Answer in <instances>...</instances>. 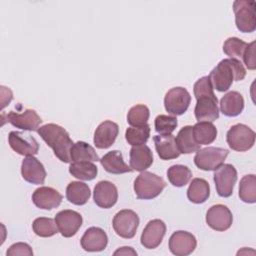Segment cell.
Returning <instances> with one entry per match:
<instances>
[{
  "instance_id": "1",
  "label": "cell",
  "mask_w": 256,
  "mask_h": 256,
  "mask_svg": "<svg viewBox=\"0 0 256 256\" xmlns=\"http://www.w3.org/2000/svg\"><path fill=\"white\" fill-rule=\"evenodd\" d=\"M193 91L197 100L194 114L198 122L215 121L219 117L218 100L214 94L209 76H203L198 79L194 84Z\"/></svg>"
},
{
  "instance_id": "2",
  "label": "cell",
  "mask_w": 256,
  "mask_h": 256,
  "mask_svg": "<svg viewBox=\"0 0 256 256\" xmlns=\"http://www.w3.org/2000/svg\"><path fill=\"white\" fill-rule=\"evenodd\" d=\"M246 76V70L242 62L238 59L227 58L221 60L212 69L209 79L214 89L219 92L227 91L233 81H241Z\"/></svg>"
},
{
  "instance_id": "3",
  "label": "cell",
  "mask_w": 256,
  "mask_h": 256,
  "mask_svg": "<svg viewBox=\"0 0 256 256\" xmlns=\"http://www.w3.org/2000/svg\"><path fill=\"white\" fill-rule=\"evenodd\" d=\"M37 133L52 148L55 156L64 163L71 162L70 151L73 141L68 132L60 125L54 123L45 124L37 129Z\"/></svg>"
},
{
  "instance_id": "4",
  "label": "cell",
  "mask_w": 256,
  "mask_h": 256,
  "mask_svg": "<svg viewBox=\"0 0 256 256\" xmlns=\"http://www.w3.org/2000/svg\"><path fill=\"white\" fill-rule=\"evenodd\" d=\"M166 187L165 180L148 171L141 172L134 181V191L139 199H153Z\"/></svg>"
},
{
  "instance_id": "5",
  "label": "cell",
  "mask_w": 256,
  "mask_h": 256,
  "mask_svg": "<svg viewBox=\"0 0 256 256\" xmlns=\"http://www.w3.org/2000/svg\"><path fill=\"white\" fill-rule=\"evenodd\" d=\"M236 27L240 32L251 33L256 29L255 2L252 0H236L233 3Z\"/></svg>"
},
{
  "instance_id": "6",
  "label": "cell",
  "mask_w": 256,
  "mask_h": 256,
  "mask_svg": "<svg viewBox=\"0 0 256 256\" xmlns=\"http://www.w3.org/2000/svg\"><path fill=\"white\" fill-rule=\"evenodd\" d=\"M226 141L232 150L244 152L253 147L255 143V132L247 125L238 123L228 130Z\"/></svg>"
},
{
  "instance_id": "7",
  "label": "cell",
  "mask_w": 256,
  "mask_h": 256,
  "mask_svg": "<svg viewBox=\"0 0 256 256\" xmlns=\"http://www.w3.org/2000/svg\"><path fill=\"white\" fill-rule=\"evenodd\" d=\"M229 151L220 147H206L199 149L194 157L195 165L204 171L216 170L221 166L226 157L228 156Z\"/></svg>"
},
{
  "instance_id": "8",
  "label": "cell",
  "mask_w": 256,
  "mask_h": 256,
  "mask_svg": "<svg viewBox=\"0 0 256 256\" xmlns=\"http://www.w3.org/2000/svg\"><path fill=\"white\" fill-rule=\"evenodd\" d=\"M112 225L118 236L131 239L135 236L139 226V217L133 210L124 209L115 214Z\"/></svg>"
},
{
  "instance_id": "9",
  "label": "cell",
  "mask_w": 256,
  "mask_h": 256,
  "mask_svg": "<svg viewBox=\"0 0 256 256\" xmlns=\"http://www.w3.org/2000/svg\"><path fill=\"white\" fill-rule=\"evenodd\" d=\"M216 191L221 197H229L233 193L234 185L237 181V171L231 164H222L213 175Z\"/></svg>"
},
{
  "instance_id": "10",
  "label": "cell",
  "mask_w": 256,
  "mask_h": 256,
  "mask_svg": "<svg viewBox=\"0 0 256 256\" xmlns=\"http://www.w3.org/2000/svg\"><path fill=\"white\" fill-rule=\"evenodd\" d=\"M190 102L191 96L183 87L171 88L164 97L165 110L173 116L184 114L187 111Z\"/></svg>"
},
{
  "instance_id": "11",
  "label": "cell",
  "mask_w": 256,
  "mask_h": 256,
  "mask_svg": "<svg viewBox=\"0 0 256 256\" xmlns=\"http://www.w3.org/2000/svg\"><path fill=\"white\" fill-rule=\"evenodd\" d=\"M1 118L2 125L6 120L7 122L11 123L14 127L27 131L37 130L39 128V125L42 123V119L33 109H26L22 113L10 111L9 113L5 114L4 112H2Z\"/></svg>"
},
{
  "instance_id": "12",
  "label": "cell",
  "mask_w": 256,
  "mask_h": 256,
  "mask_svg": "<svg viewBox=\"0 0 256 256\" xmlns=\"http://www.w3.org/2000/svg\"><path fill=\"white\" fill-rule=\"evenodd\" d=\"M8 142L16 153L23 156H33L39 150L38 142L29 133L11 131L8 135Z\"/></svg>"
},
{
  "instance_id": "13",
  "label": "cell",
  "mask_w": 256,
  "mask_h": 256,
  "mask_svg": "<svg viewBox=\"0 0 256 256\" xmlns=\"http://www.w3.org/2000/svg\"><path fill=\"white\" fill-rule=\"evenodd\" d=\"M232 222V213L229 208L223 204L211 206L206 213V223L213 230L225 231L231 227Z\"/></svg>"
},
{
  "instance_id": "14",
  "label": "cell",
  "mask_w": 256,
  "mask_h": 256,
  "mask_svg": "<svg viewBox=\"0 0 256 256\" xmlns=\"http://www.w3.org/2000/svg\"><path fill=\"white\" fill-rule=\"evenodd\" d=\"M55 222L61 235L69 238L74 236L80 229L82 225V216L74 210H62L56 214Z\"/></svg>"
},
{
  "instance_id": "15",
  "label": "cell",
  "mask_w": 256,
  "mask_h": 256,
  "mask_svg": "<svg viewBox=\"0 0 256 256\" xmlns=\"http://www.w3.org/2000/svg\"><path fill=\"white\" fill-rule=\"evenodd\" d=\"M197 245L195 236L187 231L179 230L169 238V250L176 256H187L191 254Z\"/></svg>"
},
{
  "instance_id": "16",
  "label": "cell",
  "mask_w": 256,
  "mask_h": 256,
  "mask_svg": "<svg viewBox=\"0 0 256 256\" xmlns=\"http://www.w3.org/2000/svg\"><path fill=\"white\" fill-rule=\"evenodd\" d=\"M165 233V223L160 219H153L147 223L141 234V244L147 249L157 248L161 244Z\"/></svg>"
},
{
  "instance_id": "17",
  "label": "cell",
  "mask_w": 256,
  "mask_h": 256,
  "mask_svg": "<svg viewBox=\"0 0 256 256\" xmlns=\"http://www.w3.org/2000/svg\"><path fill=\"white\" fill-rule=\"evenodd\" d=\"M93 199L97 206L108 209L114 206L118 199V191L116 186L107 180L99 181L93 191Z\"/></svg>"
},
{
  "instance_id": "18",
  "label": "cell",
  "mask_w": 256,
  "mask_h": 256,
  "mask_svg": "<svg viewBox=\"0 0 256 256\" xmlns=\"http://www.w3.org/2000/svg\"><path fill=\"white\" fill-rule=\"evenodd\" d=\"M23 179L31 184L41 185L46 178V170L43 164L34 156H26L21 164Z\"/></svg>"
},
{
  "instance_id": "19",
  "label": "cell",
  "mask_w": 256,
  "mask_h": 256,
  "mask_svg": "<svg viewBox=\"0 0 256 256\" xmlns=\"http://www.w3.org/2000/svg\"><path fill=\"white\" fill-rule=\"evenodd\" d=\"M32 201L40 209L51 210L61 204L62 195L52 187L41 186L33 192Z\"/></svg>"
},
{
  "instance_id": "20",
  "label": "cell",
  "mask_w": 256,
  "mask_h": 256,
  "mask_svg": "<svg viewBox=\"0 0 256 256\" xmlns=\"http://www.w3.org/2000/svg\"><path fill=\"white\" fill-rule=\"evenodd\" d=\"M80 243L83 250L87 252H99L106 248L108 237L103 229L90 227L84 232Z\"/></svg>"
},
{
  "instance_id": "21",
  "label": "cell",
  "mask_w": 256,
  "mask_h": 256,
  "mask_svg": "<svg viewBox=\"0 0 256 256\" xmlns=\"http://www.w3.org/2000/svg\"><path fill=\"white\" fill-rule=\"evenodd\" d=\"M119 132L118 125L110 120H106L98 125L94 132L93 142L99 149L109 148L116 140Z\"/></svg>"
},
{
  "instance_id": "22",
  "label": "cell",
  "mask_w": 256,
  "mask_h": 256,
  "mask_svg": "<svg viewBox=\"0 0 256 256\" xmlns=\"http://www.w3.org/2000/svg\"><path fill=\"white\" fill-rule=\"evenodd\" d=\"M130 167L132 170L143 172L153 163V154L151 149L145 145L133 146L130 149Z\"/></svg>"
},
{
  "instance_id": "23",
  "label": "cell",
  "mask_w": 256,
  "mask_h": 256,
  "mask_svg": "<svg viewBox=\"0 0 256 256\" xmlns=\"http://www.w3.org/2000/svg\"><path fill=\"white\" fill-rule=\"evenodd\" d=\"M153 141L158 156L162 160H171L179 157L180 151L172 134L156 135L153 137Z\"/></svg>"
},
{
  "instance_id": "24",
  "label": "cell",
  "mask_w": 256,
  "mask_h": 256,
  "mask_svg": "<svg viewBox=\"0 0 256 256\" xmlns=\"http://www.w3.org/2000/svg\"><path fill=\"white\" fill-rule=\"evenodd\" d=\"M244 109L243 96L237 91L226 93L220 100V110L227 117L238 116Z\"/></svg>"
},
{
  "instance_id": "25",
  "label": "cell",
  "mask_w": 256,
  "mask_h": 256,
  "mask_svg": "<svg viewBox=\"0 0 256 256\" xmlns=\"http://www.w3.org/2000/svg\"><path fill=\"white\" fill-rule=\"evenodd\" d=\"M100 163L103 168L111 174H122L131 172L132 168L129 167L123 160L122 153L118 150H112L106 153L101 159Z\"/></svg>"
},
{
  "instance_id": "26",
  "label": "cell",
  "mask_w": 256,
  "mask_h": 256,
  "mask_svg": "<svg viewBox=\"0 0 256 256\" xmlns=\"http://www.w3.org/2000/svg\"><path fill=\"white\" fill-rule=\"evenodd\" d=\"M91 195L90 188L87 184L80 181H72L66 188L67 200L75 205H84Z\"/></svg>"
},
{
  "instance_id": "27",
  "label": "cell",
  "mask_w": 256,
  "mask_h": 256,
  "mask_svg": "<svg viewBox=\"0 0 256 256\" xmlns=\"http://www.w3.org/2000/svg\"><path fill=\"white\" fill-rule=\"evenodd\" d=\"M175 140L180 153L183 154H190L196 152L200 149L201 146L195 141L193 136V126L190 125L184 126L178 132Z\"/></svg>"
},
{
  "instance_id": "28",
  "label": "cell",
  "mask_w": 256,
  "mask_h": 256,
  "mask_svg": "<svg viewBox=\"0 0 256 256\" xmlns=\"http://www.w3.org/2000/svg\"><path fill=\"white\" fill-rule=\"evenodd\" d=\"M210 195L209 183L202 178H194L187 190L188 199L195 204L204 203Z\"/></svg>"
},
{
  "instance_id": "29",
  "label": "cell",
  "mask_w": 256,
  "mask_h": 256,
  "mask_svg": "<svg viewBox=\"0 0 256 256\" xmlns=\"http://www.w3.org/2000/svg\"><path fill=\"white\" fill-rule=\"evenodd\" d=\"M193 136L199 145H208L216 139L217 129L212 122L200 121L193 126Z\"/></svg>"
},
{
  "instance_id": "30",
  "label": "cell",
  "mask_w": 256,
  "mask_h": 256,
  "mask_svg": "<svg viewBox=\"0 0 256 256\" xmlns=\"http://www.w3.org/2000/svg\"><path fill=\"white\" fill-rule=\"evenodd\" d=\"M71 161L78 162V161H100L99 156L97 155L95 149L86 142L78 141L73 144L71 151H70Z\"/></svg>"
},
{
  "instance_id": "31",
  "label": "cell",
  "mask_w": 256,
  "mask_h": 256,
  "mask_svg": "<svg viewBox=\"0 0 256 256\" xmlns=\"http://www.w3.org/2000/svg\"><path fill=\"white\" fill-rule=\"evenodd\" d=\"M69 173L79 180L90 181L94 179L98 173L97 166L90 161L73 162L69 166Z\"/></svg>"
},
{
  "instance_id": "32",
  "label": "cell",
  "mask_w": 256,
  "mask_h": 256,
  "mask_svg": "<svg viewBox=\"0 0 256 256\" xmlns=\"http://www.w3.org/2000/svg\"><path fill=\"white\" fill-rule=\"evenodd\" d=\"M167 177L169 182L176 187L185 186L192 177L191 170L184 165H172L167 170Z\"/></svg>"
},
{
  "instance_id": "33",
  "label": "cell",
  "mask_w": 256,
  "mask_h": 256,
  "mask_svg": "<svg viewBox=\"0 0 256 256\" xmlns=\"http://www.w3.org/2000/svg\"><path fill=\"white\" fill-rule=\"evenodd\" d=\"M239 197L245 203L256 202V176L254 174L245 175L240 180Z\"/></svg>"
},
{
  "instance_id": "34",
  "label": "cell",
  "mask_w": 256,
  "mask_h": 256,
  "mask_svg": "<svg viewBox=\"0 0 256 256\" xmlns=\"http://www.w3.org/2000/svg\"><path fill=\"white\" fill-rule=\"evenodd\" d=\"M32 229L39 237H51L58 232L55 220L47 217H39L33 221Z\"/></svg>"
},
{
  "instance_id": "35",
  "label": "cell",
  "mask_w": 256,
  "mask_h": 256,
  "mask_svg": "<svg viewBox=\"0 0 256 256\" xmlns=\"http://www.w3.org/2000/svg\"><path fill=\"white\" fill-rule=\"evenodd\" d=\"M150 136V126L148 124L140 127H129L126 129L125 138L132 146L145 144Z\"/></svg>"
},
{
  "instance_id": "36",
  "label": "cell",
  "mask_w": 256,
  "mask_h": 256,
  "mask_svg": "<svg viewBox=\"0 0 256 256\" xmlns=\"http://www.w3.org/2000/svg\"><path fill=\"white\" fill-rule=\"evenodd\" d=\"M149 115L148 107L143 104H138L130 108L127 114V122L132 127H140L147 124Z\"/></svg>"
},
{
  "instance_id": "37",
  "label": "cell",
  "mask_w": 256,
  "mask_h": 256,
  "mask_svg": "<svg viewBox=\"0 0 256 256\" xmlns=\"http://www.w3.org/2000/svg\"><path fill=\"white\" fill-rule=\"evenodd\" d=\"M248 43L237 37L228 38L223 44V52L230 58H241L247 48Z\"/></svg>"
},
{
  "instance_id": "38",
  "label": "cell",
  "mask_w": 256,
  "mask_h": 256,
  "mask_svg": "<svg viewBox=\"0 0 256 256\" xmlns=\"http://www.w3.org/2000/svg\"><path fill=\"white\" fill-rule=\"evenodd\" d=\"M177 125H178V122L175 116L160 114L155 118V121H154L155 131L160 133L161 135L171 134L175 130Z\"/></svg>"
},
{
  "instance_id": "39",
  "label": "cell",
  "mask_w": 256,
  "mask_h": 256,
  "mask_svg": "<svg viewBox=\"0 0 256 256\" xmlns=\"http://www.w3.org/2000/svg\"><path fill=\"white\" fill-rule=\"evenodd\" d=\"M7 256H15V255H27V256H32L33 255V251L31 249V247L27 244V243H23V242H18V243H14L13 245H11L7 252H6Z\"/></svg>"
},
{
  "instance_id": "40",
  "label": "cell",
  "mask_w": 256,
  "mask_h": 256,
  "mask_svg": "<svg viewBox=\"0 0 256 256\" xmlns=\"http://www.w3.org/2000/svg\"><path fill=\"white\" fill-rule=\"evenodd\" d=\"M244 64L249 70H255L256 68V59H255V41L248 44L247 48L244 51L242 56Z\"/></svg>"
},
{
  "instance_id": "41",
  "label": "cell",
  "mask_w": 256,
  "mask_h": 256,
  "mask_svg": "<svg viewBox=\"0 0 256 256\" xmlns=\"http://www.w3.org/2000/svg\"><path fill=\"white\" fill-rule=\"evenodd\" d=\"M113 254L114 255H137V252L132 247L124 246L117 249Z\"/></svg>"
}]
</instances>
